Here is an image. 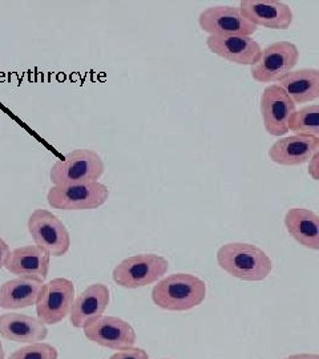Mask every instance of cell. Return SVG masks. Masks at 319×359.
Returning <instances> with one entry per match:
<instances>
[{
	"label": "cell",
	"instance_id": "obj_1",
	"mask_svg": "<svg viewBox=\"0 0 319 359\" xmlns=\"http://www.w3.org/2000/svg\"><path fill=\"white\" fill-rule=\"evenodd\" d=\"M217 264L231 277L249 283L266 280L273 270L270 257L261 248L246 243L222 245L218 249Z\"/></svg>",
	"mask_w": 319,
	"mask_h": 359
},
{
	"label": "cell",
	"instance_id": "obj_2",
	"mask_svg": "<svg viewBox=\"0 0 319 359\" xmlns=\"http://www.w3.org/2000/svg\"><path fill=\"white\" fill-rule=\"evenodd\" d=\"M206 298V283L189 273H175L160 280L152 290L154 305L168 311H188Z\"/></svg>",
	"mask_w": 319,
	"mask_h": 359
},
{
	"label": "cell",
	"instance_id": "obj_3",
	"mask_svg": "<svg viewBox=\"0 0 319 359\" xmlns=\"http://www.w3.org/2000/svg\"><path fill=\"white\" fill-rule=\"evenodd\" d=\"M105 172L100 154L92 149H75L57 160L51 168L52 185L97 182Z\"/></svg>",
	"mask_w": 319,
	"mask_h": 359
},
{
	"label": "cell",
	"instance_id": "obj_4",
	"mask_svg": "<svg viewBox=\"0 0 319 359\" xmlns=\"http://www.w3.org/2000/svg\"><path fill=\"white\" fill-rule=\"evenodd\" d=\"M169 269V262L163 256L142 253L128 257L117 264L112 271L116 285L124 289H139L160 281Z\"/></svg>",
	"mask_w": 319,
	"mask_h": 359
},
{
	"label": "cell",
	"instance_id": "obj_5",
	"mask_svg": "<svg viewBox=\"0 0 319 359\" xmlns=\"http://www.w3.org/2000/svg\"><path fill=\"white\" fill-rule=\"evenodd\" d=\"M109 198V189L102 182L52 185L47 193L48 205L57 210H93Z\"/></svg>",
	"mask_w": 319,
	"mask_h": 359
},
{
	"label": "cell",
	"instance_id": "obj_6",
	"mask_svg": "<svg viewBox=\"0 0 319 359\" xmlns=\"http://www.w3.org/2000/svg\"><path fill=\"white\" fill-rule=\"evenodd\" d=\"M299 50L289 40H280L269 44L250 74L257 83L277 84L282 77L292 72L298 65Z\"/></svg>",
	"mask_w": 319,
	"mask_h": 359
},
{
	"label": "cell",
	"instance_id": "obj_7",
	"mask_svg": "<svg viewBox=\"0 0 319 359\" xmlns=\"http://www.w3.org/2000/svg\"><path fill=\"white\" fill-rule=\"evenodd\" d=\"M28 231L35 245L50 256L63 257L71 246V236L63 221L46 209H36L28 218Z\"/></svg>",
	"mask_w": 319,
	"mask_h": 359
},
{
	"label": "cell",
	"instance_id": "obj_8",
	"mask_svg": "<svg viewBox=\"0 0 319 359\" xmlns=\"http://www.w3.org/2000/svg\"><path fill=\"white\" fill-rule=\"evenodd\" d=\"M75 301V285L67 278H53L43 283L36 299L38 320L44 325H56L71 313Z\"/></svg>",
	"mask_w": 319,
	"mask_h": 359
},
{
	"label": "cell",
	"instance_id": "obj_9",
	"mask_svg": "<svg viewBox=\"0 0 319 359\" xmlns=\"http://www.w3.org/2000/svg\"><path fill=\"white\" fill-rule=\"evenodd\" d=\"M198 26L209 36L243 35L252 36L257 27L252 25L236 6L208 7L198 16Z\"/></svg>",
	"mask_w": 319,
	"mask_h": 359
},
{
	"label": "cell",
	"instance_id": "obj_10",
	"mask_svg": "<svg viewBox=\"0 0 319 359\" xmlns=\"http://www.w3.org/2000/svg\"><path fill=\"white\" fill-rule=\"evenodd\" d=\"M297 105L278 84L268 86L261 96V115L265 130L270 136L283 137L289 132V120Z\"/></svg>",
	"mask_w": 319,
	"mask_h": 359
},
{
	"label": "cell",
	"instance_id": "obj_11",
	"mask_svg": "<svg viewBox=\"0 0 319 359\" xmlns=\"http://www.w3.org/2000/svg\"><path fill=\"white\" fill-rule=\"evenodd\" d=\"M83 330L88 341L111 350L121 351L136 344V332L133 326L114 316H102Z\"/></svg>",
	"mask_w": 319,
	"mask_h": 359
},
{
	"label": "cell",
	"instance_id": "obj_12",
	"mask_svg": "<svg viewBox=\"0 0 319 359\" xmlns=\"http://www.w3.org/2000/svg\"><path fill=\"white\" fill-rule=\"evenodd\" d=\"M245 19L252 25L269 29H287L294 15L289 4L278 0H243L238 6Z\"/></svg>",
	"mask_w": 319,
	"mask_h": 359
},
{
	"label": "cell",
	"instance_id": "obj_13",
	"mask_svg": "<svg viewBox=\"0 0 319 359\" xmlns=\"http://www.w3.org/2000/svg\"><path fill=\"white\" fill-rule=\"evenodd\" d=\"M206 47L233 65H253L258 63L262 48L252 36L229 35V36H208Z\"/></svg>",
	"mask_w": 319,
	"mask_h": 359
},
{
	"label": "cell",
	"instance_id": "obj_14",
	"mask_svg": "<svg viewBox=\"0 0 319 359\" xmlns=\"http://www.w3.org/2000/svg\"><path fill=\"white\" fill-rule=\"evenodd\" d=\"M319 152L318 137L311 136H283L269 148L270 160L281 167H299Z\"/></svg>",
	"mask_w": 319,
	"mask_h": 359
},
{
	"label": "cell",
	"instance_id": "obj_15",
	"mask_svg": "<svg viewBox=\"0 0 319 359\" xmlns=\"http://www.w3.org/2000/svg\"><path fill=\"white\" fill-rule=\"evenodd\" d=\"M51 256L38 245H27L10 252L4 268L16 277L46 281L50 271Z\"/></svg>",
	"mask_w": 319,
	"mask_h": 359
},
{
	"label": "cell",
	"instance_id": "obj_16",
	"mask_svg": "<svg viewBox=\"0 0 319 359\" xmlns=\"http://www.w3.org/2000/svg\"><path fill=\"white\" fill-rule=\"evenodd\" d=\"M111 301V292L104 283H93L77 295L71 308V323L84 329L100 318Z\"/></svg>",
	"mask_w": 319,
	"mask_h": 359
},
{
	"label": "cell",
	"instance_id": "obj_17",
	"mask_svg": "<svg viewBox=\"0 0 319 359\" xmlns=\"http://www.w3.org/2000/svg\"><path fill=\"white\" fill-rule=\"evenodd\" d=\"M0 337L20 344H36L48 337V329L35 317L7 313L0 316Z\"/></svg>",
	"mask_w": 319,
	"mask_h": 359
},
{
	"label": "cell",
	"instance_id": "obj_18",
	"mask_svg": "<svg viewBox=\"0 0 319 359\" xmlns=\"http://www.w3.org/2000/svg\"><path fill=\"white\" fill-rule=\"evenodd\" d=\"M295 105L313 103L319 99V71L317 68L293 69L277 83Z\"/></svg>",
	"mask_w": 319,
	"mask_h": 359
},
{
	"label": "cell",
	"instance_id": "obj_19",
	"mask_svg": "<svg viewBox=\"0 0 319 359\" xmlns=\"http://www.w3.org/2000/svg\"><path fill=\"white\" fill-rule=\"evenodd\" d=\"M285 228L294 240L311 250H319V216L306 208H292L285 215Z\"/></svg>",
	"mask_w": 319,
	"mask_h": 359
},
{
	"label": "cell",
	"instance_id": "obj_20",
	"mask_svg": "<svg viewBox=\"0 0 319 359\" xmlns=\"http://www.w3.org/2000/svg\"><path fill=\"white\" fill-rule=\"evenodd\" d=\"M43 283L34 278L16 277L0 285V308L19 310L34 306Z\"/></svg>",
	"mask_w": 319,
	"mask_h": 359
},
{
	"label": "cell",
	"instance_id": "obj_21",
	"mask_svg": "<svg viewBox=\"0 0 319 359\" xmlns=\"http://www.w3.org/2000/svg\"><path fill=\"white\" fill-rule=\"evenodd\" d=\"M289 132L319 139L318 104H308L297 109L289 120Z\"/></svg>",
	"mask_w": 319,
	"mask_h": 359
},
{
	"label": "cell",
	"instance_id": "obj_22",
	"mask_svg": "<svg viewBox=\"0 0 319 359\" xmlns=\"http://www.w3.org/2000/svg\"><path fill=\"white\" fill-rule=\"evenodd\" d=\"M59 353L56 347L44 342L29 344L28 346L16 350L8 359H57Z\"/></svg>",
	"mask_w": 319,
	"mask_h": 359
},
{
	"label": "cell",
	"instance_id": "obj_23",
	"mask_svg": "<svg viewBox=\"0 0 319 359\" xmlns=\"http://www.w3.org/2000/svg\"><path fill=\"white\" fill-rule=\"evenodd\" d=\"M109 359H149L148 353L140 347H129L114 354Z\"/></svg>",
	"mask_w": 319,
	"mask_h": 359
},
{
	"label": "cell",
	"instance_id": "obj_24",
	"mask_svg": "<svg viewBox=\"0 0 319 359\" xmlns=\"http://www.w3.org/2000/svg\"><path fill=\"white\" fill-rule=\"evenodd\" d=\"M308 168H307V173L313 180H319V152L314 154L310 160H308Z\"/></svg>",
	"mask_w": 319,
	"mask_h": 359
},
{
	"label": "cell",
	"instance_id": "obj_25",
	"mask_svg": "<svg viewBox=\"0 0 319 359\" xmlns=\"http://www.w3.org/2000/svg\"><path fill=\"white\" fill-rule=\"evenodd\" d=\"M11 249H10V245L7 244L1 237H0V269L4 268L6 265V261L8 258Z\"/></svg>",
	"mask_w": 319,
	"mask_h": 359
},
{
	"label": "cell",
	"instance_id": "obj_26",
	"mask_svg": "<svg viewBox=\"0 0 319 359\" xmlns=\"http://www.w3.org/2000/svg\"><path fill=\"white\" fill-rule=\"evenodd\" d=\"M285 359H319L318 354H294Z\"/></svg>",
	"mask_w": 319,
	"mask_h": 359
},
{
	"label": "cell",
	"instance_id": "obj_27",
	"mask_svg": "<svg viewBox=\"0 0 319 359\" xmlns=\"http://www.w3.org/2000/svg\"><path fill=\"white\" fill-rule=\"evenodd\" d=\"M0 359H6V353H4V348H3L1 342H0Z\"/></svg>",
	"mask_w": 319,
	"mask_h": 359
},
{
	"label": "cell",
	"instance_id": "obj_28",
	"mask_svg": "<svg viewBox=\"0 0 319 359\" xmlns=\"http://www.w3.org/2000/svg\"><path fill=\"white\" fill-rule=\"evenodd\" d=\"M165 359H168V358H165Z\"/></svg>",
	"mask_w": 319,
	"mask_h": 359
}]
</instances>
